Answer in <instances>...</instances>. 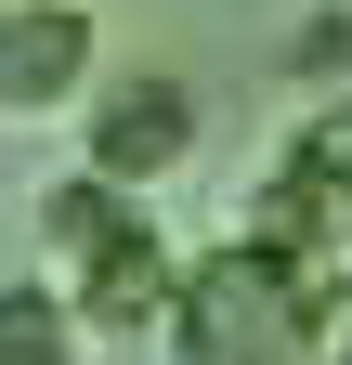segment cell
I'll return each instance as SVG.
<instances>
[{
    "label": "cell",
    "instance_id": "6da1fadb",
    "mask_svg": "<svg viewBox=\"0 0 352 365\" xmlns=\"http://www.w3.org/2000/svg\"><path fill=\"white\" fill-rule=\"evenodd\" d=\"M352 327V274L339 248H274V235H222L209 261H183L170 300V352L183 365H314Z\"/></svg>",
    "mask_w": 352,
    "mask_h": 365
},
{
    "label": "cell",
    "instance_id": "7a4b0ae2",
    "mask_svg": "<svg viewBox=\"0 0 352 365\" xmlns=\"http://www.w3.org/2000/svg\"><path fill=\"white\" fill-rule=\"evenodd\" d=\"M92 66H105V26L78 0H0V118L92 105Z\"/></svg>",
    "mask_w": 352,
    "mask_h": 365
},
{
    "label": "cell",
    "instance_id": "3957f363",
    "mask_svg": "<svg viewBox=\"0 0 352 365\" xmlns=\"http://www.w3.org/2000/svg\"><path fill=\"white\" fill-rule=\"evenodd\" d=\"M78 157H92L105 182H130V196L170 182V170L196 157V91L183 78H118V91H92V105H78Z\"/></svg>",
    "mask_w": 352,
    "mask_h": 365
},
{
    "label": "cell",
    "instance_id": "277c9868",
    "mask_svg": "<svg viewBox=\"0 0 352 365\" xmlns=\"http://www.w3.org/2000/svg\"><path fill=\"white\" fill-rule=\"evenodd\" d=\"M66 300H78V327H92V339H170L183 261H170V235H157L144 209H130V222H118L92 261H66Z\"/></svg>",
    "mask_w": 352,
    "mask_h": 365
},
{
    "label": "cell",
    "instance_id": "5b68a950",
    "mask_svg": "<svg viewBox=\"0 0 352 365\" xmlns=\"http://www.w3.org/2000/svg\"><path fill=\"white\" fill-rule=\"evenodd\" d=\"M287 170H300V196L326 209V235L352 248V91H326V105L287 130Z\"/></svg>",
    "mask_w": 352,
    "mask_h": 365
},
{
    "label": "cell",
    "instance_id": "8992f818",
    "mask_svg": "<svg viewBox=\"0 0 352 365\" xmlns=\"http://www.w3.org/2000/svg\"><path fill=\"white\" fill-rule=\"evenodd\" d=\"M78 300L39 287V274H0V365H78Z\"/></svg>",
    "mask_w": 352,
    "mask_h": 365
},
{
    "label": "cell",
    "instance_id": "52a82bcc",
    "mask_svg": "<svg viewBox=\"0 0 352 365\" xmlns=\"http://www.w3.org/2000/svg\"><path fill=\"white\" fill-rule=\"evenodd\" d=\"M326 66H352V14H314V26H300V78H326Z\"/></svg>",
    "mask_w": 352,
    "mask_h": 365
}]
</instances>
